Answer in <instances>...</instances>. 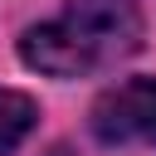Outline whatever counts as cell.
<instances>
[{"mask_svg":"<svg viewBox=\"0 0 156 156\" xmlns=\"http://www.w3.org/2000/svg\"><path fill=\"white\" fill-rule=\"evenodd\" d=\"M141 49V15L132 0H68L63 15L24 29L20 58L49 78H83Z\"/></svg>","mask_w":156,"mask_h":156,"instance_id":"obj_1","label":"cell"},{"mask_svg":"<svg viewBox=\"0 0 156 156\" xmlns=\"http://www.w3.org/2000/svg\"><path fill=\"white\" fill-rule=\"evenodd\" d=\"M93 136L107 146H122V141L156 146V78H127L107 88L93 107Z\"/></svg>","mask_w":156,"mask_h":156,"instance_id":"obj_2","label":"cell"},{"mask_svg":"<svg viewBox=\"0 0 156 156\" xmlns=\"http://www.w3.org/2000/svg\"><path fill=\"white\" fill-rule=\"evenodd\" d=\"M29 127H34V102H29L24 93L0 88V156H10V151L29 136Z\"/></svg>","mask_w":156,"mask_h":156,"instance_id":"obj_3","label":"cell"}]
</instances>
